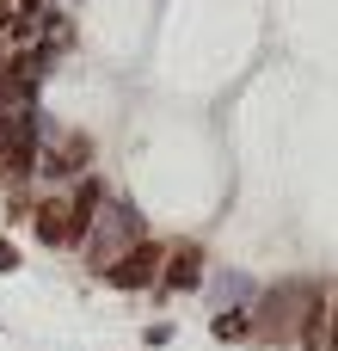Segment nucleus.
Here are the masks:
<instances>
[{
	"label": "nucleus",
	"mask_w": 338,
	"mask_h": 351,
	"mask_svg": "<svg viewBox=\"0 0 338 351\" xmlns=\"http://www.w3.org/2000/svg\"><path fill=\"white\" fill-rule=\"evenodd\" d=\"M135 228H142V222H135V210H129V204H99V210H92V222H86V253L111 271V265L129 253Z\"/></svg>",
	"instance_id": "f257e3e1"
},
{
	"label": "nucleus",
	"mask_w": 338,
	"mask_h": 351,
	"mask_svg": "<svg viewBox=\"0 0 338 351\" xmlns=\"http://www.w3.org/2000/svg\"><path fill=\"white\" fill-rule=\"evenodd\" d=\"M12 265H18V253H12V241L0 234V271H12Z\"/></svg>",
	"instance_id": "9d476101"
},
{
	"label": "nucleus",
	"mask_w": 338,
	"mask_h": 351,
	"mask_svg": "<svg viewBox=\"0 0 338 351\" xmlns=\"http://www.w3.org/2000/svg\"><path fill=\"white\" fill-rule=\"evenodd\" d=\"M246 290H252V284H246V278H240V271H228V278H222V284H216V296H222V302H240V296H246Z\"/></svg>",
	"instance_id": "0eeeda50"
},
{
	"label": "nucleus",
	"mask_w": 338,
	"mask_h": 351,
	"mask_svg": "<svg viewBox=\"0 0 338 351\" xmlns=\"http://www.w3.org/2000/svg\"><path fill=\"white\" fill-rule=\"evenodd\" d=\"M246 333V315L234 308V315H216V339H240Z\"/></svg>",
	"instance_id": "6e6552de"
},
{
	"label": "nucleus",
	"mask_w": 338,
	"mask_h": 351,
	"mask_svg": "<svg viewBox=\"0 0 338 351\" xmlns=\"http://www.w3.org/2000/svg\"><path fill=\"white\" fill-rule=\"evenodd\" d=\"M326 351H338V290H333V308H326Z\"/></svg>",
	"instance_id": "1a4fd4ad"
},
{
	"label": "nucleus",
	"mask_w": 338,
	"mask_h": 351,
	"mask_svg": "<svg viewBox=\"0 0 338 351\" xmlns=\"http://www.w3.org/2000/svg\"><path fill=\"white\" fill-rule=\"evenodd\" d=\"M37 241H49V247H68V241H74V204H62V197L37 204Z\"/></svg>",
	"instance_id": "39448f33"
},
{
	"label": "nucleus",
	"mask_w": 338,
	"mask_h": 351,
	"mask_svg": "<svg viewBox=\"0 0 338 351\" xmlns=\"http://www.w3.org/2000/svg\"><path fill=\"white\" fill-rule=\"evenodd\" d=\"M160 271H166V253H160V247H148V241H135V247H129L105 278H111L117 290H142V284H154Z\"/></svg>",
	"instance_id": "f03ea898"
},
{
	"label": "nucleus",
	"mask_w": 338,
	"mask_h": 351,
	"mask_svg": "<svg viewBox=\"0 0 338 351\" xmlns=\"http://www.w3.org/2000/svg\"><path fill=\"white\" fill-rule=\"evenodd\" d=\"M166 290H197L203 284V253L197 247H179V253H166Z\"/></svg>",
	"instance_id": "423d86ee"
},
{
	"label": "nucleus",
	"mask_w": 338,
	"mask_h": 351,
	"mask_svg": "<svg viewBox=\"0 0 338 351\" xmlns=\"http://www.w3.org/2000/svg\"><path fill=\"white\" fill-rule=\"evenodd\" d=\"M308 296H314L308 284H283V290L265 302V321H259V327H265V339H283V333H289V321H296V302H308Z\"/></svg>",
	"instance_id": "20e7f679"
},
{
	"label": "nucleus",
	"mask_w": 338,
	"mask_h": 351,
	"mask_svg": "<svg viewBox=\"0 0 338 351\" xmlns=\"http://www.w3.org/2000/svg\"><path fill=\"white\" fill-rule=\"evenodd\" d=\"M31 130H37L31 111H0V167H31L37 160L31 154Z\"/></svg>",
	"instance_id": "7ed1b4c3"
},
{
	"label": "nucleus",
	"mask_w": 338,
	"mask_h": 351,
	"mask_svg": "<svg viewBox=\"0 0 338 351\" xmlns=\"http://www.w3.org/2000/svg\"><path fill=\"white\" fill-rule=\"evenodd\" d=\"M6 25H12V6H6V0H0V31H6Z\"/></svg>",
	"instance_id": "9b49d317"
}]
</instances>
